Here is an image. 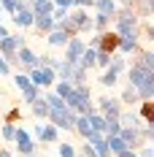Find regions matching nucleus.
<instances>
[{
    "instance_id": "nucleus-1",
    "label": "nucleus",
    "mask_w": 154,
    "mask_h": 157,
    "mask_svg": "<svg viewBox=\"0 0 154 157\" xmlns=\"http://www.w3.org/2000/svg\"><path fill=\"white\" fill-rule=\"evenodd\" d=\"M114 33L119 35V38H138V25L141 19L135 16L133 8H116V14H114Z\"/></svg>"
},
{
    "instance_id": "nucleus-2",
    "label": "nucleus",
    "mask_w": 154,
    "mask_h": 157,
    "mask_svg": "<svg viewBox=\"0 0 154 157\" xmlns=\"http://www.w3.org/2000/svg\"><path fill=\"white\" fill-rule=\"evenodd\" d=\"M49 125H54L57 130H73V122H76V111L73 109H60V111H49V119H46Z\"/></svg>"
},
{
    "instance_id": "nucleus-3",
    "label": "nucleus",
    "mask_w": 154,
    "mask_h": 157,
    "mask_svg": "<svg viewBox=\"0 0 154 157\" xmlns=\"http://www.w3.org/2000/svg\"><path fill=\"white\" fill-rule=\"evenodd\" d=\"M95 109L100 111L106 119H119V114L124 111V106L119 103V98H97V106Z\"/></svg>"
},
{
    "instance_id": "nucleus-4",
    "label": "nucleus",
    "mask_w": 154,
    "mask_h": 157,
    "mask_svg": "<svg viewBox=\"0 0 154 157\" xmlns=\"http://www.w3.org/2000/svg\"><path fill=\"white\" fill-rule=\"evenodd\" d=\"M119 138L124 141L127 149H138V146H143V144H149L146 138H143V125L141 127H122V130H119Z\"/></svg>"
},
{
    "instance_id": "nucleus-5",
    "label": "nucleus",
    "mask_w": 154,
    "mask_h": 157,
    "mask_svg": "<svg viewBox=\"0 0 154 157\" xmlns=\"http://www.w3.org/2000/svg\"><path fill=\"white\" fill-rule=\"evenodd\" d=\"M127 81H130V87H135L138 90L141 84H146V81H154V71H146L143 65L133 63L127 68Z\"/></svg>"
},
{
    "instance_id": "nucleus-6",
    "label": "nucleus",
    "mask_w": 154,
    "mask_h": 157,
    "mask_svg": "<svg viewBox=\"0 0 154 157\" xmlns=\"http://www.w3.org/2000/svg\"><path fill=\"white\" fill-rule=\"evenodd\" d=\"M14 144H16V152L24 157V155H35V149H38V144L32 141V136L27 130H22V127H16L14 133Z\"/></svg>"
},
{
    "instance_id": "nucleus-7",
    "label": "nucleus",
    "mask_w": 154,
    "mask_h": 157,
    "mask_svg": "<svg viewBox=\"0 0 154 157\" xmlns=\"http://www.w3.org/2000/svg\"><path fill=\"white\" fill-rule=\"evenodd\" d=\"M27 76H30V81L35 84V87H51L54 81H57V73L51 71V68H30L27 71Z\"/></svg>"
},
{
    "instance_id": "nucleus-8",
    "label": "nucleus",
    "mask_w": 154,
    "mask_h": 157,
    "mask_svg": "<svg viewBox=\"0 0 154 157\" xmlns=\"http://www.w3.org/2000/svg\"><path fill=\"white\" fill-rule=\"evenodd\" d=\"M32 136H35V141L38 144H60V130L54 125H35V130H32Z\"/></svg>"
},
{
    "instance_id": "nucleus-9",
    "label": "nucleus",
    "mask_w": 154,
    "mask_h": 157,
    "mask_svg": "<svg viewBox=\"0 0 154 157\" xmlns=\"http://www.w3.org/2000/svg\"><path fill=\"white\" fill-rule=\"evenodd\" d=\"M84 49H87V44L81 41V35H73V38L65 44V54H62V60H65V63H78V57L84 54Z\"/></svg>"
},
{
    "instance_id": "nucleus-10",
    "label": "nucleus",
    "mask_w": 154,
    "mask_h": 157,
    "mask_svg": "<svg viewBox=\"0 0 154 157\" xmlns=\"http://www.w3.org/2000/svg\"><path fill=\"white\" fill-rule=\"evenodd\" d=\"M32 0H24V6L19 8L14 14V22H16V27H22V30H30L32 27V19H35V14H32Z\"/></svg>"
},
{
    "instance_id": "nucleus-11",
    "label": "nucleus",
    "mask_w": 154,
    "mask_h": 157,
    "mask_svg": "<svg viewBox=\"0 0 154 157\" xmlns=\"http://www.w3.org/2000/svg\"><path fill=\"white\" fill-rule=\"evenodd\" d=\"M84 141L95 149V155H97V157H111V152H108V144H106V136H103V133H95V130H92V133H89Z\"/></svg>"
},
{
    "instance_id": "nucleus-12",
    "label": "nucleus",
    "mask_w": 154,
    "mask_h": 157,
    "mask_svg": "<svg viewBox=\"0 0 154 157\" xmlns=\"http://www.w3.org/2000/svg\"><path fill=\"white\" fill-rule=\"evenodd\" d=\"M16 60H19V65H24V73H27L30 68H38V54H35L30 46H19L16 49Z\"/></svg>"
},
{
    "instance_id": "nucleus-13",
    "label": "nucleus",
    "mask_w": 154,
    "mask_h": 157,
    "mask_svg": "<svg viewBox=\"0 0 154 157\" xmlns=\"http://www.w3.org/2000/svg\"><path fill=\"white\" fill-rule=\"evenodd\" d=\"M116 46H119V35H116L114 30L100 33V52H106V54H116Z\"/></svg>"
},
{
    "instance_id": "nucleus-14",
    "label": "nucleus",
    "mask_w": 154,
    "mask_h": 157,
    "mask_svg": "<svg viewBox=\"0 0 154 157\" xmlns=\"http://www.w3.org/2000/svg\"><path fill=\"white\" fill-rule=\"evenodd\" d=\"M54 19H51V14H35V19H32V27H35V33L38 35H46V33L54 30Z\"/></svg>"
},
{
    "instance_id": "nucleus-15",
    "label": "nucleus",
    "mask_w": 154,
    "mask_h": 157,
    "mask_svg": "<svg viewBox=\"0 0 154 157\" xmlns=\"http://www.w3.org/2000/svg\"><path fill=\"white\" fill-rule=\"evenodd\" d=\"M116 52H122V54H135V57H138L143 49H141V41H138V38H119Z\"/></svg>"
},
{
    "instance_id": "nucleus-16",
    "label": "nucleus",
    "mask_w": 154,
    "mask_h": 157,
    "mask_svg": "<svg viewBox=\"0 0 154 157\" xmlns=\"http://www.w3.org/2000/svg\"><path fill=\"white\" fill-rule=\"evenodd\" d=\"M133 11H135L138 19H149L154 14V0H135L133 3Z\"/></svg>"
},
{
    "instance_id": "nucleus-17",
    "label": "nucleus",
    "mask_w": 154,
    "mask_h": 157,
    "mask_svg": "<svg viewBox=\"0 0 154 157\" xmlns=\"http://www.w3.org/2000/svg\"><path fill=\"white\" fill-rule=\"evenodd\" d=\"M92 8L97 11V14H108V16H114L116 14V0H92Z\"/></svg>"
},
{
    "instance_id": "nucleus-18",
    "label": "nucleus",
    "mask_w": 154,
    "mask_h": 157,
    "mask_svg": "<svg viewBox=\"0 0 154 157\" xmlns=\"http://www.w3.org/2000/svg\"><path fill=\"white\" fill-rule=\"evenodd\" d=\"M119 103H122V106H138L141 98H138V92H135V87L127 84V87L122 90V95H119Z\"/></svg>"
},
{
    "instance_id": "nucleus-19",
    "label": "nucleus",
    "mask_w": 154,
    "mask_h": 157,
    "mask_svg": "<svg viewBox=\"0 0 154 157\" xmlns=\"http://www.w3.org/2000/svg\"><path fill=\"white\" fill-rule=\"evenodd\" d=\"M43 38H46V44H49V46H65V44L70 41V38H68V35H65L62 30H57V27H54L51 33H46Z\"/></svg>"
},
{
    "instance_id": "nucleus-20",
    "label": "nucleus",
    "mask_w": 154,
    "mask_h": 157,
    "mask_svg": "<svg viewBox=\"0 0 154 157\" xmlns=\"http://www.w3.org/2000/svg\"><path fill=\"white\" fill-rule=\"evenodd\" d=\"M111 19H114V16H108V14H95V16H92V27H95V33H106V30H111Z\"/></svg>"
},
{
    "instance_id": "nucleus-21",
    "label": "nucleus",
    "mask_w": 154,
    "mask_h": 157,
    "mask_svg": "<svg viewBox=\"0 0 154 157\" xmlns=\"http://www.w3.org/2000/svg\"><path fill=\"white\" fill-rule=\"evenodd\" d=\"M73 130H76L81 138H87L89 133H92V127H89V119L84 117V114H76V122H73Z\"/></svg>"
},
{
    "instance_id": "nucleus-22",
    "label": "nucleus",
    "mask_w": 154,
    "mask_h": 157,
    "mask_svg": "<svg viewBox=\"0 0 154 157\" xmlns=\"http://www.w3.org/2000/svg\"><path fill=\"white\" fill-rule=\"evenodd\" d=\"M30 109H32V117L35 119H49V106H46L43 98H38L35 103H30Z\"/></svg>"
},
{
    "instance_id": "nucleus-23",
    "label": "nucleus",
    "mask_w": 154,
    "mask_h": 157,
    "mask_svg": "<svg viewBox=\"0 0 154 157\" xmlns=\"http://www.w3.org/2000/svg\"><path fill=\"white\" fill-rule=\"evenodd\" d=\"M95 54H97V49H84V54H81V57H78V65H81V68H84V71H92L95 68Z\"/></svg>"
},
{
    "instance_id": "nucleus-24",
    "label": "nucleus",
    "mask_w": 154,
    "mask_h": 157,
    "mask_svg": "<svg viewBox=\"0 0 154 157\" xmlns=\"http://www.w3.org/2000/svg\"><path fill=\"white\" fill-rule=\"evenodd\" d=\"M119 125L122 127H141V119L135 111H122L119 114Z\"/></svg>"
},
{
    "instance_id": "nucleus-25",
    "label": "nucleus",
    "mask_w": 154,
    "mask_h": 157,
    "mask_svg": "<svg viewBox=\"0 0 154 157\" xmlns=\"http://www.w3.org/2000/svg\"><path fill=\"white\" fill-rule=\"evenodd\" d=\"M43 100H46V106H49V111H60V109H65V100H62L57 92H46V95H41Z\"/></svg>"
},
{
    "instance_id": "nucleus-26",
    "label": "nucleus",
    "mask_w": 154,
    "mask_h": 157,
    "mask_svg": "<svg viewBox=\"0 0 154 157\" xmlns=\"http://www.w3.org/2000/svg\"><path fill=\"white\" fill-rule=\"evenodd\" d=\"M106 144H108V152H111V155H119V152H124V149H127L119 136H106Z\"/></svg>"
},
{
    "instance_id": "nucleus-27",
    "label": "nucleus",
    "mask_w": 154,
    "mask_h": 157,
    "mask_svg": "<svg viewBox=\"0 0 154 157\" xmlns=\"http://www.w3.org/2000/svg\"><path fill=\"white\" fill-rule=\"evenodd\" d=\"M135 63L138 65H143L146 71H154V52H149V49H143L138 57H135Z\"/></svg>"
},
{
    "instance_id": "nucleus-28",
    "label": "nucleus",
    "mask_w": 154,
    "mask_h": 157,
    "mask_svg": "<svg viewBox=\"0 0 154 157\" xmlns=\"http://www.w3.org/2000/svg\"><path fill=\"white\" fill-rule=\"evenodd\" d=\"M108 71H114V73L127 71V60H124V57H116V54H111V60H108Z\"/></svg>"
},
{
    "instance_id": "nucleus-29",
    "label": "nucleus",
    "mask_w": 154,
    "mask_h": 157,
    "mask_svg": "<svg viewBox=\"0 0 154 157\" xmlns=\"http://www.w3.org/2000/svg\"><path fill=\"white\" fill-rule=\"evenodd\" d=\"M22 6H24V0H0V11H6V14H16Z\"/></svg>"
},
{
    "instance_id": "nucleus-30",
    "label": "nucleus",
    "mask_w": 154,
    "mask_h": 157,
    "mask_svg": "<svg viewBox=\"0 0 154 157\" xmlns=\"http://www.w3.org/2000/svg\"><path fill=\"white\" fill-rule=\"evenodd\" d=\"M116 81H119V73H114V71H103V76H100V84L103 87H116Z\"/></svg>"
},
{
    "instance_id": "nucleus-31",
    "label": "nucleus",
    "mask_w": 154,
    "mask_h": 157,
    "mask_svg": "<svg viewBox=\"0 0 154 157\" xmlns=\"http://www.w3.org/2000/svg\"><path fill=\"white\" fill-rule=\"evenodd\" d=\"M14 84L22 90V92H24V90H30V87H35V84L30 81V76H27V73H16V76H14Z\"/></svg>"
},
{
    "instance_id": "nucleus-32",
    "label": "nucleus",
    "mask_w": 154,
    "mask_h": 157,
    "mask_svg": "<svg viewBox=\"0 0 154 157\" xmlns=\"http://www.w3.org/2000/svg\"><path fill=\"white\" fill-rule=\"evenodd\" d=\"M3 122H11V125H16V122H22V109L19 106H14V109L6 111V117H3Z\"/></svg>"
},
{
    "instance_id": "nucleus-33",
    "label": "nucleus",
    "mask_w": 154,
    "mask_h": 157,
    "mask_svg": "<svg viewBox=\"0 0 154 157\" xmlns=\"http://www.w3.org/2000/svg\"><path fill=\"white\" fill-rule=\"evenodd\" d=\"M119 130H122L119 119H106V130H103V136H119Z\"/></svg>"
},
{
    "instance_id": "nucleus-34",
    "label": "nucleus",
    "mask_w": 154,
    "mask_h": 157,
    "mask_svg": "<svg viewBox=\"0 0 154 157\" xmlns=\"http://www.w3.org/2000/svg\"><path fill=\"white\" fill-rule=\"evenodd\" d=\"M22 98H24V103L30 106V103H35L38 98H41V87H30V90H24L22 92Z\"/></svg>"
},
{
    "instance_id": "nucleus-35",
    "label": "nucleus",
    "mask_w": 154,
    "mask_h": 157,
    "mask_svg": "<svg viewBox=\"0 0 154 157\" xmlns=\"http://www.w3.org/2000/svg\"><path fill=\"white\" fill-rule=\"evenodd\" d=\"M14 133H16V125H11V122H3V127H0L3 141H14Z\"/></svg>"
},
{
    "instance_id": "nucleus-36",
    "label": "nucleus",
    "mask_w": 154,
    "mask_h": 157,
    "mask_svg": "<svg viewBox=\"0 0 154 157\" xmlns=\"http://www.w3.org/2000/svg\"><path fill=\"white\" fill-rule=\"evenodd\" d=\"M54 92H57L62 100H65V95L73 92V84H70V81H57V90H54Z\"/></svg>"
},
{
    "instance_id": "nucleus-37",
    "label": "nucleus",
    "mask_w": 154,
    "mask_h": 157,
    "mask_svg": "<svg viewBox=\"0 0 154 157\" xmlns=\"http://www.w3.org/2000/svg\"><path fill=\"white\" fill-rule=\"evenodd\" d=\"M108 60H111V54H106V52H100V49H97V54H95V65L106 71V68H108Z\"/></svg>"
},
{
    "instance_id": "nucleus-38",
    "label": "nucleus",
    "mask_w": 154,
    "mask_h": 157,
    "mask_svg": "<svg viewBox=\"0 0 154 157\" xmlns=\"http://www.w3.org/2000/svg\"><path fill=\"white\" fill-rule=\"evenodd\" d=\"M57 152H60V157H76V149H73L70 144H60Z\"/></svg>"
},
{
    "instance_id": "nucleus-39",
    "label": "nucleus",
    "mask_w": 154,
    "mask_h": 157,
    "mask_svg": "<svg viewBox=\"0 0 154 157\" xmlns=\"http://www.w3.org/2000/svg\"><path fill=\"white\" fill-rule=\"evenodd\" d=\"M135 152H138V157H154V146L152 144H143V146H138Z\"/></svg>"
},
{
    "instance_id": "nucleus-40",
    "label": "nucleus",
    "mask_w": 154,
    "mask_h": 157,
    "mask_svg": "<svg viewBox=\"0 0 154 157\" xmlns=\"http://www.w3.org/2000/svg\"><path fill=\"white\" fill-rule=\"evenodd\" d=\"M73 8H84V11H89V8H92V0H73Z\"/></svg>"
},
{
    "instance_id": "nucleus-41",
    "label": "nucleus",
    "mask_w": 154,
    "mask_h": 157,
    "mask_svg": "<svg viewBox=\"0 0 154 157\" xmlns=\"http://www.w3.org/2000/svg\"><path fill=\"white\" fill-rule=\"evenodd\" d=\"M81 157H97V155H95V149L89 144H81Z\"/></svg>"
},
{
    "instance_id": "nucleus-42",
    "label": "nucleus",
    "mask_w": 154,
    "mask_h": 157,
    "mask_svg": "<svg viewBox=\"0 0 154 157\" xmlns=\"http://www.w3.org/2000/svg\"><path fill=\"white\" fill-rule=\"evenodd\" d=\"M8 73H11V65L6 63L3 57H0V76H8Z\"/></svg>"
},
{
    "instance_id": "nucleus-43",
    "label": "nucleus",
    "mask_w": 154,
    "mask_h": 157,
    "mask_svg": "<svg viewBox=\"0 0 154 157\" xmlns=\"http://www.w3.org/2000/svg\"><path fill=\"white\" fill-rule=\"evenodd\" d=\"M89 49H100V33H95L89 38Z\"/></svg>"
},
{
    "instance_id": "nucleus-44",
    "label": "nucleus",
    "mask_w": 154,
    "mask_h": 157,
    "mask_svg": "<svg viewBox=\"0 0 154 157\" xmlns=\"http://www.w3.org/2000/svg\"><path fill=\"white\" fill-rule=\"evenodd\" d=\"M114 157H138V152L135 149H124V152H119V155H114Z\"/></svg>"
},
{
    "instance_id": "nucleus-45",
    "label": "nucleus",
    "mask_w": 154,
    "mask_h": 157,
    "mask_svg": "<svg viewBox=\"0 0 154 157\" xmlns=\"http://www.w3.org/2000/svg\"><path fill=\"white\" fill-rule=\"evenodd\" d=\"M6 35H11V33L6 30V25H3V22H0V38H6Z\"/></svg>"
},
{
    "instance_id": "nucleus-46",
    "label": "nucleus",
    "mask_w": 154,
    "mask_h": 157,
    "mask_svg": "<svg viewBox=\"0 0 154 157\" xmlns=\"http://www.w3.org/2000/svg\"><path fill=\"white\" fill-rule=\"evenodd\" d=\"M0 157H14V155H11V152H8L6 146H0Z\"/></svg>"
},
{
    "instance_id": "nucleus-47",
    "label": "nucleus",
    "mask_w": 154,
    "mask_h": 157,
    "mask_svg": "<svg viewBox=\"0 0 154 157\" xmlns=\"http://www.w3.org/2000/svg\"><path fill=\"white\" fill-rule=\"evenodd\" d=\"M0 22H3V11H0Z\"/></svg>"
},
{
    "instance_id": "nucleus-48",
    "label": "nucleus",
    "mask_w": 154,
    "mask_h": 157,
    "mask_svg": "<svg viewBox=\"0 0 154 157\" xmlns=\"http://www.w3.org/2000/svg\"><path fill=\"white\" fill-rule=\"evenodd\" d=\"M111 157H114V155H111Z\"/></svg>"
}]
</instances>
